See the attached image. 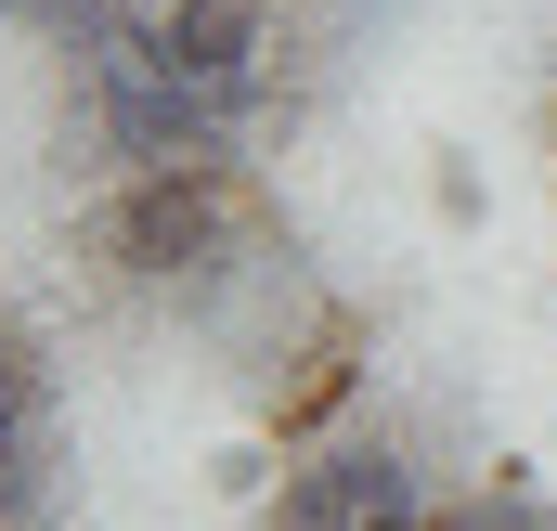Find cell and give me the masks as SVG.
<instances>
[{
  "instance_id": "4",
  "label": "cell",
  "mask_w": 557,
  "mask_h": 531,
  "mask_svg": "<svg viewBox=\"0 0 557 531\" xmlns=\"http://www.w3.org/2000/svg\"><path fill=\"white\" fill-rule=\"evenodd\" d=\"M363 350H376V337H363V311L337 298V324H324V337L285 363L273 390H260V454H311V441H337V415H350V402H363V376H376Z\"/></svg>"
},
{
  "instance_id": "1",
  "label": "cell",
  "mask_w": 557,
  "mask_h": 531,
  "mask_svg": "<svg viewBox=\"0 0 557 531\" xmlns=\"http://www.w3.org/2000/svg\"><path fill=\"white\" fill-rule=\"evenodd\" d=\"M260 221H273V208H260V169H247V156H169V169H131V182L91 195V272L182 311Z\"/></svg>"
},
{
  "instance_id": "5",
  "label": "cell",
  "mask_w": 557,
  "mask_h": 531,
  "mask_svg": "<svg viewBox=\"0 0 557 531\" xmlns=\"http://www.w3.org/2000/svg\"><path fill=\"white\" fill-rule=\"evenodd\" d=\"M52 506H65V441L39 402V415H0V531H52Z\"/></svg>"
},
{
  "instance_id": "6",
  "label": "cell",
  "mask_w": 557,
  "mask_h": 531,
  "mask_svg": "<svg viewBox=\"0 0 557 531\" xmlns=\"http://www.w3.org/2000/svg\"><path fill=\"white\" fill-rule=\"evenodd\" d=\"M39 402H52V363H39V337L0 311V415H39Z\"/></svg>"
},
{
  "instance_id": "2",
  "label": "cell",
  "mask_w": 557,
  "mask_h": 531,
  "mask_svg": "<svg viewBox=\"0 0 557 531\" xmlns=\"http://www.w3.org/2000/svg\"><path fill=\"white\" fill-rule=\"evenodd\" d=\"M428 467L403 428H337L311 454H285L273 493H260V531H428Z\"/></svg>"
},
{
  "instance_id": "3",
  "label": "cell",
  "mask_w": 557,
  "mask_h": 531,
  "mask_svg": "<svg viewBox=\"0 0 557 531\" xmlns=\"http://www.w3.org/2000/svg\"><path fill=\"white\" fill-rule=\"evenodd\" d=\"M273 26H285V0H169V13L143 26V52H156L169 78H208V91H273V104H285Z\"/></svg>"
}]
</instances>
